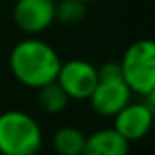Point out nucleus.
Segmentation results:
<instances>
[{
    "label": "nucleus",
    "instance_id": "f257e3e1",
    "mask_svg": "<svg viewBox=\"0 0 155 155\" xmlns=\"http://www.w3.org/2000/svg\"><path fill=\"white\" fill-rule=\"evenodd\" d=\"M60 57L48 42L29 37L17 42L9 53V69L24 86L38 90L57 79Z\"/></svg>",
    "mask_w": 155,
    "mask_h": 155
},
{
    "label": "nucleus",
    "instance_id": "f03ea898",
    "mask_svg": "<svg viewBox=\"0 0 155 155\" xmlns=\"http://www.w3.org/2000/svg\"><path fill=\"white\" fill-rule=\"evenodd\" d=\"M42 128L35 117L20 110L0 113V155H38Z\"/></svg>",
    "mask_w": 155,
    "mask_h": 155
},
{
    "label": "nucleus",
    "instance_id": "7ed1b4c3",
    "mask_svg": "<svg viewBox=\"0 0 155 155\" xmlns=\"http://www.w3.org/2000/svg\"><path fill=\"white\" fill-rule=\"evenodd\" d=\"M119 64L131 93L140 97L155 95V44L151 38L131 42Z\"/></svg>",
    "mask_w": 155,
    "mask_h": 155
},
{
    "label": "nucleus",
    "instance_id": "20e7f679",
    "mask_svg": "<svg viewBox=\"0 0 155 155\" xmlns=\"http://www.w3.org/2000/svg\"><path fill=\"white\" fill-rule=\"evenodd\" d=\"M55 81L66 91L69 101H88L99 82V75L97 68L91 62L82 58H71L68 62H60Z\"/></svg>",
    "mask_w": 155,
    "mask_h": 155
},
{
    "label": "nucleus",
    "instance_id": "39448f33",
    "mask_svg": "<svg viewBox=\"0 0 155 155\" xmlns=\"http://www.w3.org/2000/svg\"><path fill=\"white\" fill-rule=\"evenodd\" d=\"M142 102H130L113 117V130L128 142L139 140L148 135L153 122V101L155 95L142 97Z\"/></svg>",
    "mask_w": 155,
    "mask_h": 155
},
{
    "label": "nucleus",
    "instance_id": "423d86ee",
    "mask_svg": "<svg viewBox=\"0 0 155 155\" xmlns=\"http://www.w3.org/2000/svg\"><path fill=\"white\" fill-rule=\"evenodd\" d=\"M131 91L126 86L122 75L99 77V82L90 95V104L95 113L102 117H115L124 106L131 102Z\"/></svg>",
    "mask_w": 155,
    "mask_h": 155
},
{
    "label": "nucleus",
    "instance_id": "0eeeda50",
    "mask_svg": "<svg viewBox=\"0 0 155 155\" xmlns=\"http://www.w3.org/2000/svg\"><path fill=\"white\" fill-rule=\"evenodd\" d=\"M13 22L22 33L29 37L44 33L55 22V2L53 0H17L13 8Z\"/></svg>",
    "mask_w": 155,
    "mask_h": 155
},
{
    "label": "nucleus",
    "instance_id": "6e6552de",
    "mask_svg": "<svg viewBox=\"0 0 155 155\" xmlns=\"http://www.w3.org/2000/svg\"><path fill=\"white\" fill-rule=\"evenodd\" d=\"M130 142L113 128H101L86 135L82 155H128Z\"/></svg>",
    "mask_w": 155,
    "mask_h": 155
},
{
    "label": "nucleus",
    "instance_id": "1a4fd4ad",
    "mask_svg": "<svg viewBox=\"0 0 155 155\" xmlns=\"http://www.w3.org/2000/svg\"><path fill=\"white\" fill-rule=\"evenodd\" d=\"M86 135L75 126H62L53 135V150L57 155H82Z\"/></svg>",
    "mask_w": 155,
    "mask_h": 155
},
{
    "label": "nucleus",
    "instance_id": "9d476101",
    "mask_svg": "<svg viewBox=\"0 0 155 155\" xmlns=\"http://www.w3.org/2000/svg\"><path fill=\"white\" fill-rule=\"evenodd\" d=\"M38 106L42 111L49 113V115H57L60 111H64L69 104V97L66 95V91L57 84V81L38 88Z\"/></svg>",
    "mask_w": 155,
    "mask_h": 155
},
{
    "label": "nucleus",
    "instance_id": "9b49d317",
    "mask_svg": "<svg viewBox=\"0 0 155 155\" xmlns=\"http://www.w3.org/2000/svg\"><path fill=\"white\" fill-rule=\"evenodd\" d=\"M86 17V4L79 2V0H60L55 2V20L60 24H79Z\"/></svg>",
    "mask_w": 155,
    "mask_h": 155
},
{
    "label": "nucleus",
    "instance_id": "f8f14e48",
    "mask_svg": "<svg viewBox=\"0 0 155 155\" xmlns=\"http://www.w3.org/2000/svg\"><path fill=\"white\" fill-rule=\"evenodd\" d=\"M79 2H82V4H91V2H97V0H79Z\"/></svg>",
    "mask_w": 155,
    "mask_h": 155
},
{
    "label": "nucleus",
    "instance_id": "ddd939ff",
    "mask_svg": "<svg viewBox=\"0 0 155 155\" xmlns=\"http://www.w3.org/2000/svg\"><path fill=\"white\" fill-rule=\"evenodd\" d=\"M0 18H2V17H0Z\"/></svg>",
    "mask_w": 155,
    "mask_h": 155
}]
</instances>
